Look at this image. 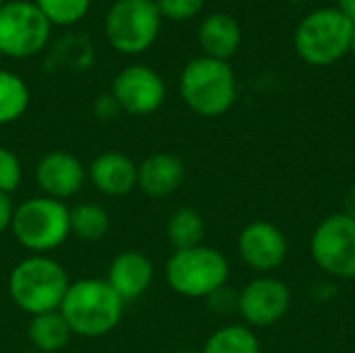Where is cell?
Here are the masks:
<instances>
[{
    "label": "cell",
    "instance_id": "18",
    "mask_svg": "<svg viewBox=\"0 0 355 353\" xmlns=\"http://www.w3.org/2000/svg\"><path fill=\"white\" fill-rule=\"evenodd\" d=\"M71 337L73 333L58 310L31 316L27 325V339L40 353L62 352L69 345Z\"/></svg>",
    "mask_w": 355,
    "mask_h": 353
},
{
    "label": "cell",
    "instance_id": "1",
    "mask_svg": "<svg viewBox=\"0 0 355 353\" xmlns=\"http://www.w3.org/2000/svg\"><path fill=\"white\" fill-rule=\"evenodd\" d=\"M73 335L100 339L112 333L125 312V302L114 293L106 279H79L69 285L58 308Z\"/></svg>",
    "mask_w": 355,
    "mask_h": 353
},
{
    "label": "cell",
    "instance_id": "36",
    "mask_svg": "<svg viewBox=\"0 0 355 353\" xmlns=\"http://www.w3.org/2000/svg\"><path fill=\"white\" fill-rule=\"evenodd\" d=\"M31 353H40V352H31Z\"/></svg>",
    "mask_w": 355,
    "mask_h": 353
},
{
    "label": "cell",
    "instance_id": "5",
    "mask_svg": "<svg viewBox=\"0 0 355 353\" xmlns=\"http://www.w3.org/2000/svg\"><path fill=\"white\" fill-rule=\"evenodd\" d=\"M10 233L31 254H48L71 237L69 208L64 202L35 196L15 206Z\"/></svg>",
    "mask_w": 355,
    "mask_h": 353
},
{
    "label": "cell",
    "instance_id": "34",
    "mask_svg": "<svg viewBox=\"0 0 355 353\" xmlns=\"http://www.w3.org/2000/svg\"><path fill=\"white\" fill-rule=\"evenodd\" d=\"M2 6H4V0H0V8H2Z\"/></svg>",
    "mask_w": 355,
    "mask_h": 353
},
{
    "label": "cell",
    "instance_id": "14",
    "mask_svg": "<svg viewBox=\"0 0 355 353\" xmlns=\"http://www.w3.org/2000/svg\"><path fill=\"white\" fill-rule=\"evenodd\" d=\"M154 281V264L139 250H125L116 254L108 266L106 283L127 304L139 300Z\"/></svg>",
    "mask_w": 355,
    "mask_h": 353
},
{
    "label": "cell",
    "instance_id": "17",
    "mask_svg": "<svg viewBox=\"0 0 355 353\" xmlns=\"http://www.w3.org/2000/svg\"><path fill=\"white\" fill-rule=\"evenodd\" d=\"M198 40L204 56L229 60L241 46V27L231 15L214 12L202 21L198 29Z\"/></svg>",
    "mask_w": 355,
    "mask_h": 353
},
{
    "label": "cell",
    "instance_id": "13",
    "mask_svg": "<svg viewBox=\"0 0 355 353\" xmlns=\"http://www.w3.org/2000/svg\"><path fill=\"white\" fill-rule=\"evenodd\" d=\"M241 260L256 273H270L279 268L289 252L285 233L266 221L250 223L237 239Z\"/></svg>",
    "mask_w": 355,
    "mask_h": 353
},
{
    "label": "cell",
    "instance_id": "16",
    "mask_svg": "<svg viewBox=\"0 0 355 353\" xmlns=\"http://www.w3.org/2000/svg\"><path fill=\"white\" fill-rule=\"evenodd\" d=\"M185 179V164L177 154L156 152L137 164V189L150 198L175 193Z\"/></svg>",
    "mask_w": 355,
    "mask_h": 353
},
{
    "label": "cell",
    "instance_id": "3",
    "mask_svg": "<svg viewBox=\"0 0 355 353\" xmlns=\"http://www.w3.org/2000/svg\"><path fill=\"white\" fill-rule=\"evenodd\" d=\"M183 102L200 117L214 119L231 110L237 98V81L227 60L198 56L189 60L179 79Z\"/></svg>",
    "mask_w": 355,
    "mask_h": 353
},
{
    "label": "cell",
    "instance_id": "4",
    "mask_svg": "<svg viewBox=\"0 0 355 353\" xmlns=\"http://www.w3.org/2000/svg\"><path fill=\"white\" fill-rule=\"evenodd\" d=\"M354 23L335 6L306 15L293 35L295 52L312 67H329L352 52Z\"/></svg>",
    "mask_w": 355,
    "mask_h": 353
},
{
    "label": "cell",
    "instance_id": "37",
    "mask_svg": "<svg viewBox=\"0 0 355 353\" xmlns=\"http://www.w3.org/2000/svg\"><path fill=\"white\" fill-rule=\"evenodd\" d=\"M114 2H116V0H114Z\"/></svg>",
    "mask_w": 355,
    "mask_h": 353
},
{
    "label": "cell",
    "instance_id": "9",
    "mask_svg": "<svg viewBox=\"0 0 355 353\" xmlns=\"http://www.w3.org/2000/svg\"><path fill=\"white\" fill-rule=\"evenodd\" d=\"M314 262L335 279H355V221L347 214L327 216L310 241Z\"/></svg>",
    "mask_w": 355,
    "mask_h": 353
},
{
    "label": "cell",
    "instance_id": "30",
    "mask_svg": "<svg viewBox=\"0 0 355 353\" xmlns=\"http://www.w3.org/2000/svg\"><path fill=\"white\" fill-rule=\"evenodd\" d=\"M337 8H339L352 23H355V0H337Z\"/></svg>",
    "mask_w": 355,
    "mask_h": 353
},
{
    "label": "cell",
    "instance_id": "32",
    "mask_svg": "<svg viewBox=\"0 0 355 353\" xmlns=\"http://www.w3.org/2000/svg\"><path fill=\"white\" fill-rule=\"evenodd\" d=\"M352 52L355 54V23H354V40H352Z\"/></svg>",
    "mask_w": 355,
    "mask_h": 353
},
{
    "label": "cell",
    "instance_id": "33",
    "mask_svg": "<svg viewBox=\"0 0 355 353\" xmlns=\"http://www.w3.org/2000/svg\"><path fill=\"white\" fill-rule=\"evenodd\" d=\"M175 353H200V352H193V350H181V352H175Z\"/></svg>",
    "mask_w": 355,
    "mask_h": 353
},
{
    "label": "cell",
    "instance_id": "8",
    "mask_svg": "<svg viewBox=\"0 0 355 353\" xmlns=\"http://www.w3.org/2000/svg\"><path fill=\"white\" fill-rule=\"evenodd\" d=\"M50 23L33 2L15 0L0 8V52L10 58H29L50 40Z\"/></svg>",
    "mask_w": 355,
    "mask_h": 353
},
{
    "label": "cell",
    "instance_id": "2",
    "mask_svg": "<svg viewBox=\"0 0 355 353\" xmlns=\"http://www.w3.org/2000/svg\"><path fill=\"white\" fill-rule=\"evenodd\" d=\"M69 285L67 268L48 254H31L17 262L6 283L12 304L29 316L56 312Z\"/></svg>",
    "mask_w": 355,
    "mask_h": 353
},
{
    "label": "cell",
    "instance_id": "15",
    "mask_svg": "<svg viewBox=\"0 0 355 353\" xmlns=\"http://www.w3.org/2000/svg\"><path fill=\"white\" fill-rule=\"evenodd\" d=\"M87 179L100 193L123 198L137 189V164L127 154L108 150L92 160L87 166Z\"/></svg>",
    "mask_w": 355,
    "mask_h": 353
},
{
    "label": "cell",
    "instance_id": "10",
    "mask_svg": "<svg viewBox=\"0 0 355 353\" xmlns=\"http://www.w3.org/2000/svg\"><path fill=\"white\" fill-rule=\"evenodd\" d=\"M110 94L123 112L148 117L164 104L166 85L154 69L146 64H131L114 77Z\"/></svg>",
    "mask_w": 355,
    "mask_h": 353
},
{
    "label": "cell",
    "instance_id": "27",
    "mask_svg": "<svg viewBox=\"0 0 355 353\" xmlns=\"http://www.w3.org/2000/svg\"><path fill=\"white\" fill-rule=\"evenodd\" d=\"M119 112H121V106L112 94H104V96H98L94 100V114L100 121H112Z\"/></svg>",
    "mask_w": 355,
    "mask_h": 353
},
{
    "label": "cell",
    "instance_id": "19",
    "mask_svg": "<svg viewBox=\"0 0 355 353\" xmlns=\"http://www.w3.org/2000/svg\"><path fill=\"white\" fill-rule=\"evenodd\" d=\"M204 235H206V225H204V218L198 210L181 206L168 216L166 239L175 252L202 246Z\"/></svg>",
    "mask_w": 355,
    "mask_h": 353
},
{
    "label": "cell",
    "instance_id": "23",
    "mask_svg": "<svg viewBox=\"0 0 355 353\" xmlns=\"http://www.w3.org/2000/svg\"><path fill=\"white\" fill-rule=\"evenodd\" d=\"M92 0H35L50 25H75L89 10Z\"/></svg>",
    "mask_w": 355,
    "mask_h": 353
},
{
    "label": "cell",
    "instance_id": "7",
    "mask_svg": "<svg viewBox=\"0 0 355 353\" xmlns=\"http://www.w3.org/2000/svg\"><path fill=\"white\" fill-rule=\"evenodd\" d=\"M160 23L154 0H116L106 15V37L123 54H141L156 42Z\"/></svg>",
    "mask_w": 355,
    "mask_h": 353
},
{
    "label": "cell",
    "instance_id": "28",
    "mask_svg": "<svg viewBox=\"0 0 355 353\" xmlns=\"http://www.w3.org/2000/svg\"><path fill=\"white\" fill-rule=\"evenodd\" d=\"M12 212H15V204H12L10 196L0 193V235H2L4 231H10Z\"/></svg>",
    "mask_w": 355,
    "mask_h": 353
},
{
    "label": "cell",
    "instance_id": "6",
    "mask_svg": "<svg viewBox=\"0 0 355 353\" xmlns=\"http://www.w3.org/2000/svg\"><path fill=\"white\" fill-rule=\"evenodd\" d=\"M229 273L225 254L204 243L173 252L164 268L168 287L183 298H210L227 285Z\"/></svg>",
    "mask_w": 355,
    "mask_h": 353
},
{
    "label": "cell",
    "instance_id": "35",
    "mask_svg": "<svg viewBox=\"0 0 355 353\" xmlns=\"http://www.w3.org/2000/svg\"><path fill=\"white\" fill-rule=\"evenodd\" d=\"M0 58H2V52H0Z\"/></svg>",
    "mask_w": 355,
    "mask_h": 353
},
{
    "label": "cell",
    "instance_id": "25",
    "mask_svg": "<svg viewBox=\"0 0 355 353\" xmlns=\"http://www.w3.org/2000/svg\"><path fill=\"white\" fill-rule=\"evenodd\" d=\"M160 15L171 21H187L200 15L206 0H154Z\"/></svg>",
    "mask_w": 355,
    "mask_h": 353
},
{
    "label": "cell",
    "instance_id": "21",
    "mask_svg": "<svg viewBox=\"0 0 355 353\" xmlns=\"http://www.w3.org/2000/svg\"><path fill=\"white\" fill-rule=\"evenodd\" d=\"M29 100L31 94L27 83L19 75L0 69V125L19 121L25 114Z\"/></svg>",
    "mask_w": 355,
    "mask_h": 353
},
{
    "label": "cell",
    "instance_id": "26",
    "mask_svg": "<svg viewBox=\"0 0 355 353\" xmlns=\"http://www.w3.org/2000/svg\"><path fill=\"white\" fill-rule=\"evenodd\" d=\"M208 300V306L218 312V314H229L233 310H237V302H239V293H235L233 289H229L227 285L220 287L218 291H214Z\"/></svg>",
    "mask_w": 355,
    "mask_h": 353
},
{
    "label": "cell",
    "instance_id": "11",
    "mask_svg": "<svg viewBox=\"0 0 355 353\" xmlns=\"http://www.w3.org/2000/svg\"><path fill=\"white\" fill-rule=\"evenodd\" d=\"M289 308L291 291L275 277H258L239 291L237 312L250 327H272Z\"/></svg>",
    "mask_w": 355,
    "mask_h": 353
},
{
    "label": "cell",
    "instance_id": "31",
    "mask_svg": "<svg viewBox=\"0 0 355 353\" xmlns=\"http://www.w3.org/2000/svg\"><path fill=\"white\" fill-rule=\"evenodd\" d=\"M343 214H347L349 218L355 221V185L347 191V196H345V210H343Z\"/></svg>",
    "mask_w": 355,
    "mask_h": 353
},
{
    "label": "cell",
    "instance_id": "20",
    "mask_svg": "<svg viewBox=\"0 0 355 353\" xmlns=\"http://www.w3.org/2000/svg\"><path fill=\"white\" fill-rule=\"evenodd\" d=\"M69 227H71V235L94 243L106 237L108 229H110V218L108 212L100 206V204H77L73 208H69Z\"/></svg>",
    "mask_w": 355,
    "mask_h": 353
},
{
    "label": "cell",
    "instance_id": "29",
    "mask_svg": "<svg viewBox=\"0 0 355 353\" xmlns=\"http://www.w3.org/2000/svg\"><path fill=\"white\" fill-rule=\"evenodd\" d=\"M314 300L316 302H320V304H324V302H331L335 295H337V287H335V283H331V281H322V283H316V287H314Z\"/></svg>",
    "mask_w": 355,
    "mask_h": 353
},
{
    "label": "cell",
    "instance_id": "22",
    "mask_svg": "<svg viewBox=\"0 0 355 353\" xmlns=\"http://www.w3.org/2000/svg\"><path fill=\"white\" fill-rule=\"evenodd\" d=\"M200 353H260V341L245 325H227L214 331Z\"/></svg>",
    "mask_w": 355,
    "mask_h": 353
},
{
    "label": "cell",
    "instance_id": "24",
    "mask_svg": "<svg viewBox=\"0 0 355 353\" xmlns=\"http://www.w3.org/2000/svg\"><path fill=\"white\" fill-rule=\"evenodd\" d=\"M23 181V164L19 160V156L0 146V193L12 196Z\"/></svg>",
    "mask_w": 355,
    "mask_h": 353
},
{
    "label": "cell",
    "instance_id": "12",
    "mask_svg": "<svg viewBox=\"0 0 355 353\" xmlns=\"http://www.w3.org/2000/svg\"><path fill=\"white\" fill-rule=\"evenodd\" d=\"M87 181V169L83 162L64 150H54L44 154L35 166V183L42 196L67 202L77 196Z\"/></svg>",
    "mask_w": 355,
    "mask_h": 353
}]
</instances>
